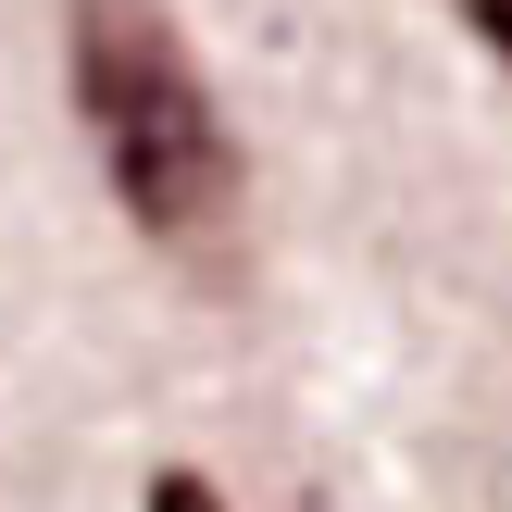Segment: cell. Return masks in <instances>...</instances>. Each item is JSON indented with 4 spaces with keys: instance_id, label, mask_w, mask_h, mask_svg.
<instances>
[{
    "instance_id": "cell-2",
    "label": "cell",
    "mask_w": 512,
    "mask_h": 512,
    "mask_svg": "<svg viewBox=\"0 0 512 512\" xmlns=\"http://www.w3.org/2000/svg\"><path fill=\"white\" fill-rule=\"evenodd\" d=\"M138 512H225V488H213L200 463H163V475L138 488Z\"/></svg>"
},
{
    "instance_id": "cell-3",
    "label": "cell",
    "mask_w": 512,
    "mask_h": 512,
    "mask_svg": "<svg viewBox=\"0 0 512 512\" xmlns=\"http://www.w3.org/2000/svg\"><path fill=\"white\" fill-rule=\"evenodd\" d=\"M450 13H463V25H475V38H488V50H500V63H512V0H450Z\"/></svg>"
},
{
    "instance_id": "cell-1",
    "label": "cell",
    "mask_w": 512,
    "mask_h": 512,
    "mask_svg": "<svg viewBox=\"0 0 512 512\" xmlns=\"http://www.w3.org/2000/svg\"><path fill=\"white\" fill-rule=\"evenodd\" d=\"M63 63H75V113L100 138V175H113L125 225L163 238V250L225 238V213H238V138H225V113H213V88H200V63H188L163 0H75Z\"/></svg>"
}]
</instances>
